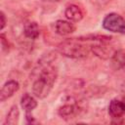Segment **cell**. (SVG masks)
Returning <instances> with one entry per match:
<instances>
[{
  "label": "cell",
  "instance_id": "cell-1",
  "mask_svg": "<svg viewBox=\"0 0 125 125\" xmlns=\"http://www.w3.org/2000/svg\"><path fill=\"white\" fill-rule=\"evenodd\" d=\"M57 78V70L51 64H46L41 67L39 75L32 84V93L36 98H46L53 89Z\"/></svg>",
  "mask_w": 125,
  "mask_h": 125
},
{
  "label": "cell",
  "instance_id": "cell-2",
  "mask_svg": "<svg viewBox=\"0 0 125 125\" xmlns=\"http://www.w3.org/2000/svg\"><path fill=\"white\" fill-rule=\"evenodd\" d=\"M78 38L66 39L58 45V51L62 56L71 59H83L86 58L90 51L91 46H88Z\"/></svg>",
  "mask_w": 125,
  "mask_h": 125
},
{
  "label": "cell",
  "instance_id": "cell-3",
  "mask_svg": "<svg viewBox=\"0 0 125 125\" xmlns=\"http://www.w3.org/2000/svg\"><path fill=\"white\" fill-rule=\"evenodd\" d=\"M103 27L111 32L125 34V20L116 13H110L104 17Z\"/></svg>",
  "mask_w": 125,
  "mask_h": 125
},
{
  "label": "cell",
  "instance_id": "cell-4",
  "mask_svg": "<svg viewBox=\"0 0 125 125\" xmlns=\"http://www.w3.org/2000/svg\"><path fill=\"white\" fill-rule=\"evenodd\" d=\"M91 52L98 58L102 60H108L110 59L113 54L114 50L111 46H108L104 42H98L97 44H94L91 46Z\"/></svg>",
  "mask_w": 125,
  "mask_h": 125
},
{
  "label": "cell",
  "instance_id": "cell-5",
  "mask_svg": "<svg viewBox=\"0 0 125 125\" xmlns=\"http://www.w3.org/2000/svg\"><path fill=\"white\" fill-rule=\"evenodd\" d=\"M19 89H20V84H19L18 81H16V80H9V81H7L3 85L2 89H1L0 101L4 102L7 99L11 98Z\"/></svg>",
  "mask_w": 125,
  "mask_h": 125
},
{
  "label": "cell",
  "instance_id": "cell-6",
  "mask_svg": "<svg viewBox=\"0 0 125 125\" xmlns=\"http://www.w3.org/2000/svg\"><path fill=\"white\" fill-rule=\"evenodd\" d=\"M108 113L113 118H120L125 113V104L124 103L117 99L111 100L108 105Z\"/></svg>",
  "mask_w": 125,
  "mask_h": 125
},
{
  "label": "cell",
  "instance_id": "cell-7",
  "mask_svg": "<svg viewBox=\"0 0 125 125\" xmlns=\"http://www.w3.org/2000/svg\"><path fill=\"white\" fill-rule=\"evenodd\" d=\"M75 30V25L67 21L59 20L55 23V31L59 35H68Z\"/></svg>",
  "mask_w": 125,
  "mask_h": 125
},
{
  "label": "cell",
  "instance_id": "cell-8",
  "mask_svg": "<svg viewBox=\"0 0 125 125\" xmlns=\"http://www.w3.org/2000/svg\"><path fill=\"white\" fill-rule=\"evenodd\" d=\"M77 112H78V106L75 104H65L58 109L59 115L65 120L73 118L77 114Z\"/></svg>",
  "mask_w": 125,
  "mask_h": 125
},
{
  "label": "cell",
  "instance_id": "cell-9",
  "mask_svg": "<svg viewBox=\"0 0 125 125\" xmlns=\"http://www.w3.org/2000/svg\"><path fill=\"white\" fill-rule=\"evenodd\" d=\"M64 15L66 17L67 20H69L70 21H79L83 19V12L81 10V8L77 5L71 4L69 6H67V8L65 9Z\"/></svg>",
  "mask_w": 125,
  "mask_h": 125
},
{
  "label": "cell",
  "instance_id": "cell-10",
  "mask_svg": "<svg viewBox=\"0 0 125 125\" xmlns=\"http://www.w3.org/2000/svg\"><path fill=\"white\" fill-rule=\"evenodd\" d=\"M39 25L37 22L35 21H29V22H26L24 24V27H23V34L25 37L29 38V39H36L38 36H39Z\"/></svg>",
  "mask_w": 125,
  "mask_h": 125
},
{
  "label": "cell",
  "instance_id": "cell-11",
  "mask_svg": "<svg viewBox=\"0 0 125 125\" xmlns=\"http://www.w3.org/2000/svg\"><path fill=\"white\" fill-rule=\"evenodd\" d=\"M21 105L22 109L25 110V112H31L37 106V102L31 95L25 93L21 99Z\"/></svg>",
  "mask_w": 125,
  "mask_h": 125
},
{
  "label": "cell",
  "instance_id": "cell-12",
  "mask_svg": "<svg viewBox=\"0 0 125 125\" xmlns=\"http://www.w3.org/2000/svg\"><path fill=\"white\" fill-rule=\"evenodd\" d=\"M111 64L115 69H121L125 67V52L123 50L115 51L111 57Z\"/></svg>",
  "mask_w": 125,
  "mask_h": 125
},
{
  "label": "cell",
  "instance_id": "cell-13",
  "mask_svg": "<svg viewBox=\"0 0 125 125\" xmlns=\"http://www.w3.org/2000/svg\"><path fill=\"white\" fill-rule=\"evenodd\" d=\"M19 119H20V111L17 105H13L11 107V109L9 110L7 116H6V120H5V124L8 125H17L19 123Z\"/></svg>",
  "mask_w": 125,
  "mask_h": 125
},
{
  "label": "cell",
  "instance_id": "cell-14",
  "mask_svg": "<svg viewBox=\"0 0 125 125\" xmlns=\"http://www.w3.org/2000/svg\"><path fill=\"white\" fill-rule=\"evenodd\" d=\"M78 39L82 40V41H94V42H104L107 43L111 40L110 36H106V35H99V34H95V35H86V36H80L77 37Z\"/></svg>",
  "mask_w": 125,
  "mask_h": 125
},
{
  "label": "cell",
  "instance_id": "cell-15",
  "mask_svg": "<svg viewBox=\"0 0 125 125\" xmlns=\"http://www.w3.org/2000/svg\"><path fill=\"white\" fill-rule=\"evenodd\" d=\"M25 119H26V122H27L28 124L36 123V120H35L34 117L31 115V112H26V114H25Z\"/></svg>",
  "mask_w": 125,
  "mask_h": 125
},
{
  "label": "cell",
  "instance_id": "cell-16",
  "mask_svg": "<svg viewBox=\"0 0 125 125\" xmlns=\"http://www.w3.org/2000/svg\"><path fill=\"white\" fill-rule=\"evenodd\" d=\"M93 4L95 5H98V6H104L105 4H107L110 0H90Z\"/></svg>",
  "mask_w": 125,
  "mask_h": 125
},
{
  "label": "cell",
  "instance_id": "cell-17",
  "mask_svg": "<svg viewBox=\"0 0 125 125\" xmlns=\"http://www.w3.org/2000/svg\"><path fill=\"white\" fill-rule=\"evenodd\" d=\"M0 19H1V25H0V28L1 30L4 29V27L6 26V17H5V14L3 12H1L0 14Z\"/></svg>",
  "mask_w": 125,
  "mask_h": 125
},
{
  "label": "cell",
  "instance_id": "cell-18",
  "mask_svg": "<svg viewBox=\"0 0 125 125\" xmlns=\"http://www.w3.org/2000/svg\"><path fill=\"white\" fill-rule=\"evenodd\" d=\"M44 1H48V2H59L61 0H44Z\"/></svg>",
  "mask_w": 125,
  "mask_h": 125
},
{
  "label": "cell",
  "instance_id": "cell-19",
  "mask_svg": "<svg viewBox=\"0 0 125 125\" xmlns=\"http://www.w3.org/2000/svg\"><path fill=\"white\" fill-rule=\"evenodd\" d=\"M122 102H123V103H124V104H125V96L122 98Z\"/></svg>",
  "mask_w": 125,
  "mask_h": 125
}]
</instances>
